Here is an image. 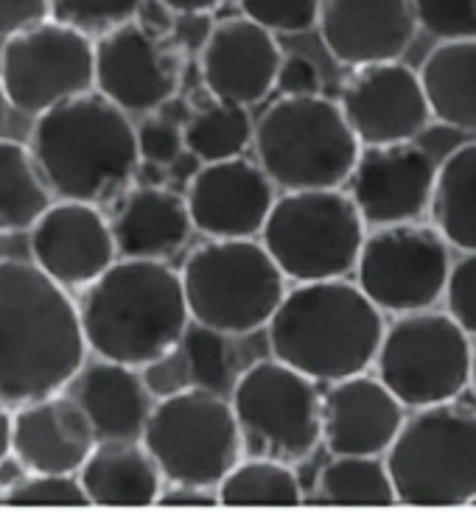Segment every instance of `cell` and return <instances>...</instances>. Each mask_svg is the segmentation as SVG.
Listing matches in <instances>:
<instances>
[{"label": "cell", "instance_id": "7", "mask_svg": "<svg viewBox=\"0 0 476 512\" xmlns=\"http://www.w3.org/2000/svg\"><path fill=\"white\" fill-rule=\"evenodd\" d=\"M398 504L462 507L476 501V406L415 409L387 451Z\"/></svg>", "mask_w": 476, "mask_h": 512}, {"label": "cell", "instance_id": "29", "mask_svg": "<svg viewBox=\"0 0 476 512\" xmlns=\"http://www.w3.org/2000/svg\"><path fill=\"white\" fill-rule=\"evenodd\" d=\"M219 501L227 507H297L303 485L292 462L269 454L241 457L219 482Z\"/></svg>", "mask_w": 476, "mask_h": 512}, {"label": "cell", "instance_id": "39", "mask_svg": "<svg viewBox=\"0 0 476 512\" xmlns=\"http://www.w3.org/2000/svg\"><path fill=\"white\" fill-rule=\"evenodd\" d=\"M280 96H320L322 84L317 68L308 62L306 56H283V65L278 73Z\"/></svg>", "mask_w": 476, "mask_h": 512}, {"label": "cell", "instance_id": "40", "mask_svg": "<svg viewBox=\"0 0 476 512\" xmlns=\"http://www.w3.org/2000/svg\"><path fill=\"white\" fill-rule=\"evenodd\" d=\"M157 504H163V507H216L222 501H219V490L216 487L166 482Z\"/></svg>", "mask_w": 476, "mask_h": 512}, {"label": "cell", "instance_id": "10", "mask_svg": "<svg viewBox=\"0 0 476 512\" xmlns=\"http://www.w3.org/2000/svg\"><path fill=\"white\" fill-rule=\"evenodd\" d=\"M474 339L448 311L401 314L387 325L378 347L376 375L409 412L460 401L471 389Z\"/></svg>", "mask_w": 476, "mask_h": 512}, {"label": "cell", "instance_id": "19", "mask_svg": "<svg viewBox=\"0 0 476 512\" xmlns=\"http://www.w3.org/2000/svg\"><path fill=\"white\" fill-rule=\"evenodd\" d=\"M317 28L339 65L398 62L420 31L418 0H322Z\"/></svg>", "mask_w": 476, "mask_h": 512}, {"label": "cell", "instance_id": "3", "mask_svg": "<svg viewBox=\"0 0 476 512\" xmlns=\"http://www.w3.org/2000/svg\"><path fill=\"white\" fill-rule=\"evenodd\" d=\"M384 331V311L348 277L294 283L266 325L272 356L317 384L370 373Z\"/></svg>", "mask_w": 476, "mask_h": 512}, {"label": "cell", "instance_id": "28", "mask_svg": "<svg viewBox=\"0 0 476 512\" xmlns=\"http://www.w3.org/2000/svg\"><path fill=\"white\" fill-rule=\"evenodd\" d=\"M54 199L31 146L0 138V236L28 233Z\"/></svg>", "mask_w": 476, "mask_h": 512}, {"label": "cell", "instance_id": "14", "mask_svg": "<svg viewBox=\"0 0 476 512\" xmlns=\"http://www.w3.org/2000/svg\"><path fill=\"white\" fill-rule=\"evenodd\" d=\"M180 76V54L138 17L96 37V90L129 115L171 104Z\"/></svg>", "mask_w": 476, "mask_h": 512}, {"label": "cell", "instance_id": "2", "mask_svg": "<svg viewBox=\"0 0 476 512\" xmlns=\"http://www.w3.org/2000/svg\"><path fill=\"white\" fill-rule=\"evenodd\" d=\"M79 317L93 356L138 370L174 353L194 325L180 272L146 258L112 263L82 291Z\"/></svg>", "mask_w": 476, "mask_h": 512}, {"label": "cell", "instance_id": "26", "mask_svg": "<svg viewBox=\"0 0 476 512\" xmlns=\"http://www.w3.org/2000/svg\"><path fill=\"white\" fill-rule=\"evenodd\" d=\"M418 73L434 121L476 135V37L440 40Z\"/></svg>", "mask_w": 476, "mask_h": 512}, {"label": "cell", "instance_id": "5", "mask_svg": "<svg viewBox=\"0 0 476 512\" xmlns=\"http://www.w3.org/2000/svg\"><path fill=\"white\" fill-rule=\"evenodd\" d=\"M180 275L194 325L213 336L261 331L289 291L261 238H208L188 255Z\"/></svg>", "mask_w": 476, "mask_h": 512}, {"label": "cell", "instance_id": "20", "mask_svg": "<svg viewBox=\"0 0 476 512\" xmlns=\"http://www.w3.org/2000/svg\"><path fill=\"white\" fill-rule=\"evenodd\" d=\"M280 65L278 37L244 14L219 20L199 51V70L210 96L250 110L278 87Z\"/></svg>", "mask_w": 476, "mask_h": 512}, {"label": "cell", "instance_id": "36", "mask_svg": "<svg viewBox=\"0 0 476 512\" xmlns=\"http://www.w3.org/2000/svg\"><path fill=\"white\" fill-rule=\"evenodd\" d=\"M443 303L462 331L476 339V252H462L448 275Z\"/></svg>", "mask_w": 476, "mask_h": 512}, {"label": "cell", "instance_id": "46", "mask_svg": "<svg viewBox=\"0 0 476 512\" xmlns=\"http://www.w3.org/2000/svg\"><path fill=\"white\" fill-rule=\"evenodd\" d=\"M474 504H476V501H474Z\"/></svg>", "mask_w": 476, "mask_h": 512}, {"label": "cell", "instance_id": "27", "mask_svg": "<svg viewBox=\"0 0 476 512\" xmlns=\"http://www.w3.org/2000/svg\"><path fill=\"white\" fill-rule=\"evenodd\" d=\"M429 213L451 250L476 252V140L457 146L437 166Z\"/></svg>", "mask_w": 476, "mask_h": 512}, {"label": "cell", "instance_id": "24", "mask_svg": "<svg viewBox=\"0 0 476 512\" xmlns=\"http://www.w3.org/2000/svg\"><path fill=\"white\" fill-rule=\"evenodd\" d=\"M110 224L118 255L146 261H168L194 233L185 196L174 194L163 185L132 188L110 216Z\"/></svg>", "mask_w": 476, "mask_h": 512}, {"label": "cell", "instance_id": "17", "mask_svg": "<svg viewBox=\"0 0 476 512\" xmlns=\"http://www.w3.org/2000/svg\"><path fill=\"white\" fill-rule=\"evenodd\" d=\"M339 107L362 146L409 143L434 121L420 73L401 59L353 70Z\"/></svg>", "mask_w": 476, "mask_h": 512}, {"label": "cell", "instance_id": "18", "mask_svg": "<svg viewBox=\"0 0 476 512\" xmlns=\"http://www.w3.org/2000/svg\"><path fill=\"white\" fill-rule=\"evenodd\" d=\"M185 202L194 230L205 238H258L278 202V185L258 160L233 157L199 168Z\"/></svg>", "mask_w": 476, "mask_h": 512}, {"label": "cell", "instance_id": "11", "mask_svg": "<svg viewBox=\"0 0 476 512\" xmlns=\"http://www.w3.org/2000/svg\"><path fill=\"white\" fill-rule=\"evenodd\" d=\"M230 401L244 443L255 445L261 454L303 462L322 443V392L317 381L275 356L255 361L238 375Z\"/></svg>", "mask_w": 476, "mask_h": 512}, {"label": "cell", "instance_id": "1", "mask_svg": "<svg viewBox=\"0 0 476 512\" xmlns=\"http://www.w3.org/2000/svg\"><path fill=\"white\" fill-rule=\"evenodd\" d=\"M90 356L79 303L34 261L0 258V403L62 392Z\"/></svg>", "mask_w": 476, "mask_h": 512}, {"label": "cell", "instance_id": "41", "mask_svg": "<svg viewBox=\"0 0 476 512\" xmlns=\"http://www.w3.org/2000/svg\"><path fill=\"white\" fill-rule=\"evenodd\" d=\"M157 3L174 14H210L227 0H157Z\"/></svg>", "mask_w": 476, "mask_h": 512}, {"label": "cell", "instance_id": "21", "mask_svg": "<svg viewBox=\"0 0 476 512\" xmlns=\"http://www.w3.org/2000/svg\"><path fill=\"white\" fill-rule=\"evenodd\" d=\"M409 409L378 375L359 373L322 392V445L331 457H387Z\"/></svg>", "mask_w": 476, "mask_h": 512}, {"label": "cell", "instance_id": "31", "mask_svg": "<svg viewBox=\"0 0 476 512\" xmlns=\"http://www.w3.org/2000/svg\"><path fill=\"white\" fill-rule=\"evenodd\" d=\"M185 152L196 157L202 166L205 163H222L233 157H244L255 138V121L250 107L216 101L202 110H196L185 126Z\"/></svg>", "mask_w": 476, "mask_h": 512}, {"label": "cell", "instance_id": "6", "mask_svg": "<svg viewBox=\"0 0 476 512\" xmlns=\"http://www.w3.org/2000/svg\"><path fill=\"white\" fill-rule=\"evenodd\" d=\"M255 160L280 191L345 188L362 143L339 101L280 96L255 121Z\"/></svg>", "mask_w": 476, "mask_h": 512}, {"label": "cell", "instance_id": "16", "mask_svg": "<svg viewBox=\"0 0 476 512\" xmlns=\"http://www.w3.org/2000/svg\"><path fill=\"white\" fill-rule=\"evenodd\" d=\"M31 261L62 289L84 291L118 261L110 219L90 202L54 199L28 230Z\"/></svg>", "mask_w": 476, "mask_h": 512}, {"label": "cell", "instance_id": "13", "mask_svg": "<svg viewBox=\"0 0 476 512\" xmlns=\"http://www.w3.org/2000/svg\"><path fill=\"white\" fill-rule=\"evenodd\" d=\"M0 82L12 110L37 118L68 98L96 90V40L51 17L3 40Z\"/></svg>", "mask_w": 476, "mask_h": 512}, {"label": "cell", "instance_id": "23", "mask_svg": "<svg viewBox=\"0 0 476 512\" xmlns=\"http://www.w3.org/2000/svg\"><path fill=\"white\" fill-rule=\"evenodd\" d=\"M62 392L82 406L98 440H143L157 403L143 370L93 353Z\"/></svg>", "mask_w": 476, "mask_h": 512}, {"label": "cell", "instance_id": "42", "mask_svg": "<svg viewBox=\"0 0 476 512\" xmlns=\"http://www.w3.org/2000/svg\"><path fill=\"white\" fill-rule=\"evenodd\" d=\"M12 454V409L0 403V462Z\"/></svg>", "mask_w": 476, "mask_h": 512}, {"label": "cell", "instance_id": "12", "mask_svg": "<svg viewBox=\"0 0 476 512\" xmlns=\"http://www.w3.org/2000/svg\"><path fill=\"white\" fill-rule=\"evenodd\" d=\"M451 266V244L434 224L406 222L370 230L353 275L384 314L401 317L443 300Z\"/></svg>", "mask_w": 476, "mask_h": 512}, {"label": "cell", "instance_id": "32", "mask_svg": "<svg viewBox=\"0 0 476 512\" xmlns=\"http://www.w3.org/2000/svg\"><path fill=\"white\" fill-rule=\"evenodd\" d=\"M143 6L146 0H51V17L90 37H101L135 20Z\"/></svg>", "mask_w": 476, "mask_h": 512}, {"label": "cell", "instance_id": "8", "mask_svg": "<svg viewBox=\"0 0 476 512\" xmlns=\"http://www.w3.org/2000/svg\"><path fill=\"white\" fill-rule=\"evenodd\" d=\"M367 233L345 188H320L283 191L258 238L289 283H314L353 275Z\"/></svg>", "mask_w": 476, "mask_h": 512}, {"label": "cell", "instance_id": "44", "mask_svg": "<svg viewBox=\"0 0 476 512\" xmlns=\"http://www.w3.org/2000/svg\"><path fill=\"white\" fill-rule=\"evenodd\" d=\"M471 392L476 395V345H474V364H471Z\"/></svg>", "mask_w": 476, "mask_h": 512}, {"label": "cell", "instance_id": "9", "mask_svg": "<svg viewBox=\"0 0 476 512\" xmlns=\"http://www.w3.org/2000/svg\"><path fill=\"white\" fill-rule=\"evenodd\" d=\"M143 443L166 482L205 487H219L247 445L233 401L202 384L157 398Z\"/></svg>", "mask_w": 476, "mask_h": 512}, {"label": "cell", "instance_id": "38", "mask_svg": "<svg viewBox=\"0 0 476 512\" xmlns=\"http://www.w3.org/2000/svg\"><path fill=\"white\" fill-rule=\"evenodd\" d=\"M51 20V0H0V37L9 40L20 31Z\"/></svg>", "mask_w": 476, "mask_h": 512}, {"label": "cell", "instance_id": "43", "mask_svg": "<svg viewBox=\"0 0 476 512\" xmlns=\"http://www.w3.org/2000/svg\"><path fill=\"white\" fill-rule=\"evenodd\" d=\"M9 107H12V101H9L6 90H3V82H0V138H3V126H6V115H9Z\"/></svg>", "mask_w": 476, "mask_h": 512}, {"label": "cell", "instance_id": "30", "mask_svg": "<svg viewBox=\"0 0 476 512\" xmlns=\"http://www.w3.org/2000/svg\"><path fill=\"white\" fill-rule=\"evenodd\" d=\"M317 501L336 507L398 504L390 465L384 457H331L317 476Z\"/></svg>", "mask_w": 476, "mask_h": 512}, {"label": "cell", "instance_id": "45", "mask_svg": "<svg viewBox=\"0 0 476 512\" xmlns=\"http://www.w3.org/2000/svg\"><path fill=\"white\" fill-rule=\"evenodd\" d=\"M3 490H6V487H3V485H0V499H3Z\"/></svg>", "mask_w": 476, "mask_h": 512}, {"label": "cell", "instance_id": "35", "mask_svg": "<svg viewBox=\"0 0 476 512\" xmlns=\"http://www.w3.org/2000/svg\"><path fill=\"white\" fill-rule=\"evenodd\" d=\"M138 152L140 160L157 163V166H174L185 152V135L182 126L171 118H163L160 112L143 115L138 124Z\"/></svg>", "mask_w": 476, "mask_h": 512}, {"label": "cell", "instance_id": "34", "mask_svg": "<svg viewBox=\"0 0 476 512\" xmlns=\"http://www.w3.org/2000/svg\"><path fill=\"white\" fill-rule=\"evenodd\" d=\"M244 17L272 34H306L317 28L322 0H236Z\"/></svg>", "mask_w": 476, "mask_h": 512}, {"label": "cell", "instance_id": "4", "mask_svg": "<svg viewBox=\"0 0 476 512\" xmlns=\"http://www.w3.org/2000/svg\"><path fill=\"white\" fill-rule=\"evenodd\" d=\"M28 146L56 199L101 205L124 191L140 166L132 115L98 90L37 115Z\"/></svg>", "mask_w": 476, "mask_h": 512}, {"label": "cell", "instance_id": "25", "mask_svg": "<svg viewBox=\"0 0 476 512\" xmlns=\"http://www.w3.org/2000/svg\"><path fill=\"white\" fill-rule=\"evenodd\" d=\"M79 479L90 504L98 507H152L166 487L143 440H98Z\"/></svg>", "mask_w": 476, "mask_h": 512}, {"label": "cell", "instance_id": "15", "mask_svg": "<svg viewBox=\"0 0 476 512\" xmlns=\"http://www.w3.org/2000/svg\"><path fill=\"white\" fill-rule=\"evenodd\" d=\"M437 163L415 140L390 146H362L345 191L370 230L420 222L432 208Z\"/></svg>", "mask_w": 476, "mask_h": 512}, {"label": "cell", "instance_id": "33", "mask_svg": "<svg viewBox=\"0 0 476 512\" xmlns=\"http://www.w3.org/2000/svg\"><path fill=\"white\" fill-rule=\"evenodd\" d=\"M0 504H45V507H82L90 504L79 473L26 471L3 490Z\"/></svg>", "mask_w": 476, "mask_h": 512}, {"label": "cell", "instance_id": "22", "mask_svg": "<svg viewBox=\"0 0 476 512\" xmlns=\"http://www.w3.org/2000/svg\"><path fill=\"white\" fill-rule=\"evenodd\" d=\"M96 443L93 423L68 392L12 409V457L26 471L79 473Z\"/></svg>", "mask_w": 476, "mask_h": 512}, {"label": "cell", "instance_id": "37", "mask_svg": "<svg viewBox=\"0 0 476 512\" xmlns=\"http://www.w3.org/2000/svg\"><path fill=\"white\" fill-rule=\"evenodd\" d=\"M420 26L443 40L476 37V0H418Z\"/></svg>", "mask_w": 476, "mask_h": 512}]
</instances>
